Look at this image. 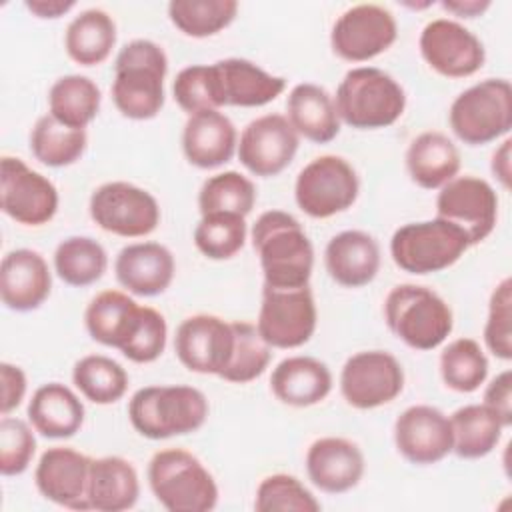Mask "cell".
<instances>
[{
  "instance_id": "1",
  "label": "cell",
  "mask_w": 512,
  "mask_h": 512,
  "mask_svg": "<svg viewBox=\"0 0 512 512\" xmlns=\"http://www.w3.org/2000/svg\"><path fill=\"white\" fill-rule=\"evenodd\" d=\"M250 236L262 266L264 286L300 288L310 284L314 246L292 214L284 210L262 212Z\"/></svg>"
},
{
  "instance_id": "2",
  "label": "cell",
  "mask_w": 512,
  "mask_h": 512,
  "mask_svg": "<svg viewBox=\"0 0 512 512\" xmlns=\"http://www.w3.org/2000/svg\"><path fill=\"white\" fill-rule=\"evenodd\" d=\"M168 56L160 44L136 38L124 44L114 60L112 100L130 120H152L164 106Z\"/></svg>"
},
{
  "instance_id": "3",
  "label": "cell",
  "mask_w": 512,
  "mask_h": 512,
  "mask_svg": "<svg viewBox=\"0 0 512 512\" xmlns=\"http://www.w3.org/2000/svg\"><path fill=\"white\" fill-rule=\"evenodd\" d=\"M208 400L202 390L184 384L144 386L128 402L132 428L148 440H166L192 434L208 418Z\"/></svg>"
},
{
  "instance_id": "4",
  "label": "cell",
  "mask_w": 512,
  "mask_h": 512,
  "mask_svg": "<svg viewBox=\"0 0 512 512\" xmlns=\"http://www.w3.org/2000/svg\"><path fill=\"white\" fill-rule=\"evenodd\" d=\"M340 122L356 130H380L400 120L406 92L400 82L376 66H358L344 74L334 96Z\"/></svg>"
},
{
  "instance_id": "5",
  "label": "cell",
  "mask_w": 512,
  "mask_h": 512,
  "mask_svg": "<svg viewBox=\"0 0 512 512\" xmlns=\"http://www.w3.org/2000/svg\"><path fill=\"white\" fill-rule=\"evenodd\" d=\"M148 486L168 512H208L218 504L214 476L184 448H164L150 458Z\"/></svg>"
},
{
  "instance_id": "6",
  "label": "cell",
  "mask_w": 512,
  "mask_h": 512,
  "mask_svg": "<svg viewBox=\"0 0 512 512\" xmlns=\"http://www.w3.org/2000/svg\"><path fill=\"white\" fill-rule=\"evenodd\" d=\"M384 320L398 340L420 352L438 348L454 328L446 300L432 288L418 284H398L388 292Z\"/></svg>"
},
{
  "instance_id": "7",
  "label": "cell",
  "mask_w": 512,
  "mask_h": 512,
  "mask_svg": "<svg viewBox=\"0 0 512 512\" xmlns=\"http://www.w3.org/2000/svg\"><path fill=\"white\" fill-rule=\"evenodd\" d=\"M454 136L468 146H484L512 128V86L506 78H486L460 92L448 110Z\"/></svg>"
},
{
  "instance_id": "8",
  "label": "cell",
  "mask_w": 512,
  "mask_h": 512,
  "mask_svg": "<svg viewBox=\"0 0 512 512\" xmlns=\"http://www.w3.org/2000/svg\"><path fill=\"white\" fill-rule=\"evenodd\" d=\"M470 248L466 234L442 220H420L400 226L390 238V256L394 264L416 276L436 274L454 266Z\"/></svg>"
},
{
  "instance_id": "9",
  "label": "cell",
  "mask_w": 512,
  "mask_h": 512,
  "mask_svg": "<svg viewBox=\"0 0 512 512\" xmlns=\"http://www.w3.org/2000/svg\"><path fill=\"white\" fill-rule=\"evenodd\" d=\"M360 180L352 164L336 154L310 160L296 176V206L310 218H332L346 212L358 198Z\"/></svg>"
},
{
  "instance_id": "10",
  "label": "cell",
  "mask_w": 512,
  "mask_h": 512,
  "mask_svg": "<svg viewBox=\"0 0 512 512\" xmlns=\"http://www.w3.org/2000/svg\"><path fill=\"white\" fill-rule=\"evenodd\" d=\"M316 324L318 310L310 284L300 288L264 286L256 328L270 348L304 346L314 336Z\"/></svg>"
},
{
  "instance_id": "11",
  "label": "cell",
  "mask_w": 512,
  "mask_h": 512,
  "mask_svg": "<svg viewBox=\"0 0 512 512\" xmlns=\"http://www.w3.org/2000/svg\"><path fill=\"white\" fill-rule=\"evenodd\" d=\"M90 218L98 228L122 238H142L160 224L158 200L144 188L114 180L98 186L90 196Z\"/></svg>"
},
{
  "instance_id": "12",
  "label": "cell",
  "mask_w": 512,
  "mask_h": 512,
  "mask_svg": "<svg viewBox=\"0 0 512 512\" xmlns=\"http://www.w3.org/2000/svg\"><path fill=\"white\" fill-rule=\"evenodd\" d=\"M404 390V370L398 358L386 350H362L352 354L340 372V392L346 404L372 410L390 404Z\"/></svg>"
},
{
  "instance_id": "13",
  "label": "cell",
  "mask_w": 512,
  "mask_h": 512,
  "mask_svg": "<svg viewBox=\"0 0 512 512\" xmlns=\"http://www.w3.org/2000/svg\"><path fill=\"white\" fill-rule=\"evenodd\" d=\"M58 190L52 180L16 156L0 160V208L22 226L48 224L58 212Z\"/></svg>"
},
{
  "instance_id": "14",
  "label": "cell",
  "mask_w": 512,
  "mask_h": 512,
  "mask_svg": "<svg viewBox=\"0 0 512 512\" xmlns=\"http://www.w3.org/2000/svg\"><path fill=\"white\" fill-rule=\"evenodd\" d=\"M436 216L458 226L470 246L484 242L496 228L498 194L478 176L464 174L444 184L436 196Z\"/></svg>"
},
{
  "instance_id": "15",
  "label": "cell",
  "mask_w": 512,
  "mask_h": 512,
  "mask_svg": "<svg viewBox=\"0 0 512 512\" xmlns=\"http://www.w3.org/2000/svg\"><path fill=\"white\" fill-rule=\"evenodd\" d=\"M398 36L394 14L378 4L344 10L330 32L332 52L346 62H368L386 52Z\"/></svg>"
},
{
  "instance_id": "16",
  "label": "cell",
  "mask_w": 512,
  "mask_h": 512,
  "mask_svg": "<svg viewBox=\"0 0 512 512\" xmlns=\"http://www.w3.org/2000/svg\"><path fill=\"white\" fill-rule=\"evenodd\" d=\"M424 62L444 78L474 76L486 60L482 40L452 18L430 20L418 38Z\"/></svg>"
},
{
  "instance_id": "17",
  "label": "cell",
  "mask_w": 512,
  "mask_h": 512,
  "mask_svg": "<svg viewBox=\"0 0 512 512\" xmlns=\"http://www.w3.org/2000/svg\"><path fill=\"white\" fill-rule=\"evenodd\" d=\"M300 136L282 114L250 120L238 138V160L254 176L272 178L284 172L298 152Z\"/></svg>"
},
{
  "instance_id": "18",
  "label": "cell",
  "mask_w": 512,
  "mask_h": 512,
  "mask_svg": "<svg viewBox=\"0 0 512 512\" xmlns=\"http://www.w3.org/2000/svg\"><path fill=\"white\" fill-rule=\"evenodd\" d=\"M234 348L232 322L214 314H194L180 322L174 352L180 364L196 374L220 376Z\"/></svg>"
},
{
  "instance_id": "19",
  "label": "cell",
  "mask_w": 512,
  "mask_h": 512,
  "mask_svg": "<svg viewBox=\"0 0 512 512\" xmlns=\"http://www.w3.org/2000/svg\"><path fill=\"white\" fill-rule=\"evenodd\" d=\"M394 444L410 464H436L452 452L450 420L434 406H410L394 422Z\"/></svg>"
},
{
  "instance_id": "20",
  "label": "cell",
  "mask_w": 512,
  "mask_h": 512,
  "mask_svg": "<svg viewBox=\"0 0 512 512\" xmlns=\"http://www.w3.org/2000/svg\"><path fill=\"white\" fill-rule=\"evenodd\" d=\"M90 462V456L70 446H52L44 450L34 470L38 492L58 506L90 510L86 496Z\"/></svg>"
},
{
  "instance_id": "21",
  "label": "cell",
  "mask_w": 512,
  "mask_h": 512,
  "mask_svg": "<svg viewBox=\"0 0 512 512\" xmlns=\"http://www.w3.org/2000/svg\"><path fill=\"white\" fill-rule=\"evenodd\" d=\"M366 460L360 446L348 438L324 436L306 452L308 480L326 494H344L356 488L364 476Z\"/></svg>"
},
{
  "instance_id": "22",
  "label": "cell",
  "mask_w": 512,
  "mask_h": 512,
  "mask_svg": "<svg viewBox=\"0 0 512 512\" xmlns=\"http://www.w3.org/2000/svg\"><path fill=\"white\" fill-rule=\"evenodd\" d=\"M52 290V274L44 256L32 248L10 250L0 264V298L8 310L32 312Z\"/></svg>"
},
{
  "instance_id": "23",
  "label": "cell",
  "mask_w": 512,
  "mask_h": 512,
  "mask_svg": "<svg viewBox=\"0 0 512 512\" xmlns=\"http://www.w3.org/2000/svg\"><path fill=\"white\" fill-rule=\"evenodd\" d=\"M114 274L126 292L152 298L168 290L176 274V262L160 242H134L116 254Z\"/></svg>"
},
{
  "instance_id": "24",
  "label": "cell",
  "mask_w": 512,
  "mask_h": 512,
  "mask_svg": "<svg viewBox=\"0 0 512 512\" xmlns=\"http://www.w3.org/2000/svg\"><path fill=\"white\" fill-rule=\"evenodd\" d=\"M238 148V132L220 110L190 114L182 130V152L200 170H214L232 160Z\"/></svg>"
},
{
  "instance_id": "25",
  "label": "cell",
  "mask_w": 512,
  "mask_h": 512,
  "mask_svg": "<svg viewBox=\"0 0 512 512\" xmlns=\"http://www.w3.org/2000/svg\"><path fill=\"white\" fill-rule=\"evenodd\" d=\"M222 106L258 108L276 100L286 90V78L274 76L246 58L214 62Z\"/></svg>"
},
{
  "instance_id": "26",
  "label": "cell",
  "mask_w": 512,
  "mask_h": 512,
  "mask_svg": "<svg viewBox=\"0 0 512 512\" xmlns=\"http://www.w3.org/2000/svg\"><path fill=\"white\" fill-rule=\"evenodd\" d=\"M380 246L364 230H342L334 234L324 250L328 276L344 288L370 284L380 270Z\"/></svg>"
},
{
  "instance_id": "27",
  "label": "cell",
  "mask_w": 512,
  "mask_h": 512,
  "mask_svg": "<svg viewBox=\"0 0 512 512\" xmlns=\"http://www.w3.org/2000/svg\"><path fill=\"white\" fill-rule=\"evenodd\" d=\"M270 390L286 406L308 408L330 394L332 372L314 356H288L272 370Z\"/></svg>"
},
{
  "instance_id": "28",
  "label": "cell",
  "mask_w": 512,
  "mask_h": 512,
  "mask_svg": "<svg viewBox=\"0 0 512 512\" xmlns=\"http://www.w3.org/2000/svg\"><path fill=\"white\" fill-rule=\"evenodd\" d=\"M26 414L40 436L66 440L80 432L86 410L72 388L62 382H48L34 390Z\"/></svg>"
},
{
  "instance_id": "29",
  "label": "cell",
  "mask_w": 512,
  "mask_h": 512,
  "mask_svg": "<svg viewBox=\"0 0 512 512\" xmlns=\"http://www.w3.org/2000/svg\"><path fill=\"white\" fill-rule=\"evenodd\" d=\"M88 508L96 512L130 510L140 496V478L122 456L92 458L88 474Z\"/></svg>"
},
{
  "instance_id": "30",
  "label": "cell",
  "mask_w": 512,
  "mask_h": 512,
  "mask_svg": "<svg viewBox=\"0 0 512 512\" xmlns=\"http://www.w3.org/2000/svg\"><path fill=\"white\" fill-rule=\"evenodd\" d=\"M288 122L298 136L314 142L328 144L340 134V116L336 112L334 96L318 84H296L286 100Z\"/></svg>"
},
{
  "instance_id": "31",
  "label": "cell",
  "mask_w": 512,
  "mask_h": 512,
  "mask_svg": "<svg viewBox=\"0 0 512 512\" xmlns=\"http://www.w3.org/2000/svg\"><path fill=\"white\" fill-rule=\"evenodd\" d=\"M142 306L120 290L96 294L84 312V324L90 338L102 346L122 350L140 322Z\"/></svg>"
},
{
  "instance_id": "32",
  "label": "cell",
  "mask_w": 512,
  "mask_h": 512,
  "mask_svg": "<svg viewBox=\"0 0 512 512\" xmlns=\"http://www.w3.org/2000/svg\"><path fill=\"white\" fill-rule=\"evenodd\" d=\"M406 170L416 186L424 190L442 188L460 172V150L438 130L422 132L406 150Z\"/></svg>"
},
{
  "instance_id": "33",
  "label": "cell",
  "mask_w": 512,
  "mask_h": 512,
  "mask_svg": "<svg viewBox=\"0 0 512 512\" xmlns=\"http://www.w3.org/2000/svg\"><path fill=\"white\" fill-rule=\"evenodd\" d=\"M116 46V22L100 8L82 10L74 16L64 34V48L72 62L80 66H98L108 60Z\"/></svg>"
},
{
  "instance_id": "34",
  "label": "cell",
  "mask_w": 512,
  "mask_h": 512,
  "mask_svg": "<svg viewBox=\"0 0 512 512\" xmlns=\"http://www.w3.org/2000/svg\"><path fill=\"white\" fill-rule=\"evenodd\" d=\"M452 452L464 460L488 456L500 442L502 420L486 404H466L450 416Z\"/></svg>"
},
{
  "instance_id": "35",
  "label": "cell",
  "mask_w": 512,
  "mask_h": 512,
  "mask_svg": "<svg viewBox=\"0 0 512 512\" xmlns=\"http://www.w3.org/2000/svg\"><path fill=\"white\" fill-rule=\"evenodd\" d=\"M102 94L98 84L82 74L60 76L48 90V114L60 124L86 130L100 112Z\"/></svg>"
},
{
  "instance_id": "36",
  "label": "cell",
  "mask_w": 512,
  "mask_h": 512,
  "mask_svg": "<svg viewBox=\"0 0 512 512\" xmlns=\"http://www.w3.org/2000/svg\"><path fill=\"white\" fill-rule=\"evenodd\" d=\"M86 146V130L64 126L50 114L40 116L30 132V152L48 168H64L78 162Z\"/></svg>"
},
{
  "instance_id": "37",
  "label": "cell",
  "mask_w": 512,
  "mask_h": 512,
  "mask_svg": "<svg viewBox=\"0 0 512 512\" xmlns=\"http://www.w3.org/2000/svg\"><path fill=\"white\" fill-rule=\"evenodd\" d=\"M108 268L104 246L90 236H68L54 250V272L74 288L98 282Z\"/></svg>"
},
{
  "instance_id": "38",
  "label": "cell",
  "mask_w": 512,
  "mask_h": 512,
  "mask_svg": "<svg viewBox=\"0 0 512 512\" xmlns=\"http://www.w3.org/2000/svg\"><path fill=\"white\" fill-rule=\"evenodd\" d=\"M72 382L86 400L108 406L126 394L128 372L110 356L88 354L74 364Z\"/></svg>"
},
{
  "instance_id": "39",
  "label": "cell",
  "mask_w": 512,
  "mask_h": 512,
  "mask_svg": "<svg viewBox=\"0 0 512 512\" xmlns=\"http://www.w3.org/2000/svg\"><path fill=\"white\" fill-rule=\"evenodd\" d=\"M442 382L460 394L476 392L488 376V358L474 338H456L440 352Z\"/></svg>"
},
{
  "instance_id": "40",
  "label": "cell",
  "mask_w": 512,
  "mask_h": 512,
  "mask_svg": "<svg viewBox=\"0 0 512 512\" xmlns=\"http://www.w3.org/2000/svg\"><path fill=\"white\" fill-rule=\"evenodd\" d=\"M238 14L236 0H172L170 22L190 38H208L228 28Z\"/></svg>"
},
{
  "instance_id": "41",
  "label": "cell",
  "mask_w": 512,
  "mask_h": 512,
  "mask_svg": "<svg viewBox=\"0 0 512 512\" xmlns=\"http://www.w3.org/2000/svg\"><path fill=\"white\" fill-rule=\"evenodd\" d=\"M254 204V182L236 170L218 172L206 178L198 192V208L202 216L212 212H232L246 218L252 212Z\"/></svg>"
},
{
  "instance_id": "42",
  "label": "cell",
  "mask_w": 512,
  "mask_h": 512,
  "mask_svg": "<svg viewBox=\"0 0 512 512\" xmlns=\"http://www.w3.org/2000/svg\"><path fill=\"white\" fill-rule=\"evenodd\" d=\"M234 348L220 378L232 384H248L262 376L270 364L272 348L260 336L256 324L236 320L232 322Z\"/></svg>"
},
{
  "instance_id": "43",
  "label": "cell",
  "mask_w": 512,
  "mask_h": 512,
  "mask_svg": "<svg viewBox=\"0 0 512 512\" xmlns=\"http://www.w3.org/2000/svg\"><path fill=\"white\" fill-rule=\"evenodd\" d=\"M246 218L232 212L204 214L194 228L196 248L210 260H230L246 244Z\"/></svg>"
},
{
  "instance_id": "44",
  "label": "cell",
  "mask_w": 512,
  "mask_h": 512,
  "mask_svg": "<svg viewBox=\"0 0 512 512\" xmlns=\"http://www.w3.org/2000/svg\"><path fill=\"white\" fill-rule=\"evenodd\" d=\"M254 508L258 512H318L316 496L292 474H270L256 488Z\"/></svg>"
},
{
  "instance_id": "45",
  "label": "cell",
  "mask_w": 512,
  "mask_h": 512,
  "mask_svg": "<svg viewBox=\"0 0 512 512\" xmlns=\"http://www.w3.org/2000/svg\"><path fill=\"white\" fill-rule=\"evenodd\" d=\"M176 104L190 114L222 108L214 64H192L182 68L172 84Z\"/></svg>"
},
{
  "instance_id": "46",
  "label": "cell",
  "mask_w": 512,
  "mask_h": 512,
  "mask_svg": "<svg viewBox=\"0 0 512 512\" xmlns=\"http://www.w3.org/2000/svg\"><path fill=\"white\" fill-rule=\"evenodd\" d=\"M484 344L500 360L512 358V280L504 278L492 290L484 324Z\"/></svg>"
},
{
  "instance_id": "47",
  "label": "cell",
  "mask_w": 512,
  "mask_h": 512,
  "mask_svg": "<svg viewBox=\"0 0 512 512\" xmlns=\"http://www.w3.org/2000/svg\"><path fill=\"white\" fill-rule=\"evenodd\" d=\"M32 424L2 416L0 420V472L2 476H20L28 470L34 452H36V438Z\"/></svg>"
},
{
  "instance_id": "48",
  "label": "cell",
  "mask_w": 512,
  "mask_h": 512,
  "mask_svg": "<svg viewBox=\"0 0 512 512\" xmlns=\"http://www.w3.org/2000/svg\"><path fill=\"white\" fill-rule=\"evenodd\" d=\"M166 338H168L166 318L156 308L142 306L140 322L132 338L126 342V346L120 352L130 362L150 364L162 356L166 348Z\"/></svg>"
},
{
  "instance_id": "49",
  "label": "cell",
  "mask_w": 512,
  "mask_h": 512,
  "mask_svg": "<svg viewBox=\"0 0 512 512\" xmlns=\"http://www.w3.org/2000/svg\"><path fill=\"white\" fill-rule=\"evenodd\" d=\"M508 428L512 424V372L504 370L490 380L484 390V402Z\"/></svg>"
},
{
  "instance_id": "50",
  "label": "cell",
  "mask_w": 512,
  "mask_h": 512,
  "mask_svg": "<svg viewBox=\"0 0 512 512\" xmlns=\"http://www.w3.org/2000/svg\"><path fill=\"white\" fill-rule=\"evenodd\" d=\"M0 382H2V400H0V412L2 416H8L12 410H16L28 390L26 374L20 366L2 362L0 364Z\"/></svg>"
},
{
  "instance_id": "51",
  "label": "cell",
  "mask_w": 512,
  "mask_h": 512,
  "mask_svg": "<svg viewBox=\"0 0 512 512\" xmlns=\"http://www.w3.org/2000/svg\"><path fill=\"white\" fill-rule=\"evenodd\" d=\"M510 158H512V140L506 138L492 154V160H490V170L494 174V178L502 184L504 190L510 188V180H512V164H510Z\"/></svg>"
},
{
  "instance_id": "52",
  "label": "cell",
  "mask_w": 512,
  "mask_h": 512,
  "mask_svg": "<svg viewBox=\"0 0 512 512\" xmlns=\"http://www.w3.org/2000/svg\"><path fill=\"white\" fill-rule=\"evenodd\" d=\"M24 6L36 18L56 20V18L68 14L76 6V2L74 0H26Z\"/></svg>"
},
{
  "instance_id": "53",
  "label": "cell",
  "mask_w": 512,
  "mask_h": 512,
  "mask_svg": "<svg viewBox=\"0 0 512 512\" xmlns=\"http://www.w3.org/2000/svg\"><path fill=\"white\" fill-rule=\"evenodd\" d=\"M490 0H442L440 6L456 18H478L490 8Z\"/></svg>"
}]
</instances>
